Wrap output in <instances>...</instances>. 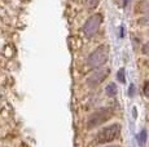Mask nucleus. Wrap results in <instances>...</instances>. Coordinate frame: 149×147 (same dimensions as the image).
Wrapping results in <instances>:
<instances>
[{
  "mask_svg": "<svg viewBox=\"0 0 149 147\" xmlns=\"http://www.w3.org/2000/svg\"><path fill=\"white\" fill-rule=\"evenodd\" d=\"M122 126L118 123H113L110 125H107L105 128L100 129V132L96 133L93 142L95 145H108L110 142H114L121 135Z\"/></svg>",
  "mask_w": 149,
  "mask_h": 147,
  "instance_id": "f257e3e1",
  "label": "nucleus"
},
{
  "mask_svg": "<svg viewBox=\"0 0 149 147\" xmlns=\"http://www.w3.org/2000/svg\"><path fill=\"white\" fill-rule=\"evenodd\" d=\"M109 59V47L107 44H102L100 47H97L93 52H91V54L87 58V66L92 70L104 67V65L108 62Z\"/></svg>",
  "mask_w": 149,
  "mask_h": 147,
  "instance_id": "f03ea898",
  "label": "nucleus"
},
{
  "mask_svg": "<svg viewBox=\"0 0 149 147\" xmlns=\"http://www.w3.org/2000/svg\"><path fill=\"white\" fill-rule=\"evenodd\" d=\"M111 117H113V110L110 107L97 109L87 119V129H95L100 125H104Z\"/></svg>",
  "mask_w": 149,
  "mask_h": 147,
  "instance_id": "7ed1b4c3",
  "label": "nucleus"
},
{
  "mask_svg": "<svg viewBox=\"0 0 149 147\" xmlns=\"http://www.w3.org/2000/svg\"><path fill=\"white\" fill-rule=\"evenodd\" d=\"M102 19H104V17H102L101 13H95V14H92L91 17H88V18L86 19L84 25H83V34H84L87 38L95 36L96 34L99 32L100 26H101V23H102Z\"/></svg>",
  "mask_w": 149,
  "mask_h": 147,
  "instance_id": "20e7f679",
  "label": "nucleus"
},
{
  "mask_svg": "<svg viewBox=\"0 0 149 147\" xmlns=\"http://www.w3.org/2000/svg\"><path fill=\"white\" fill-rule=\"evenodd\" d=\"M109 74H110V70H109L108 67L96 69L95 71L87 78V84L91 87V88H95V87L100 85L101 83H104V80H107Z\"/></svg>",
  "mask_w": 149,
  "mask_h": 147,
  "instance_id": "39448f33",
  "label": "nucleus"
},
{
  "mask_svg": "<svg viewBox=\"0 0 149 147\" xmlns=\"http://www.w3.org/2000/svg\"><path fill=\"white\" fill-rule=\"evenodd\" d=\"M105 93H107L108 97H116L117 93H118V89H117V85L114 83H110L107 85L105 88Z\"/></svg>",
  "mask_w": 149,
  "mask_h": 147,
  "instance_id": "423d86ee",
  "label": "nucleus"
},
{
  "mask_svg": "<svg viewBox=\"0 0 149 147\" xmlns=\"http://www.w3.org/2000/svg\"><path fill=\"white\" fill-rule=\"evenodd\" d=\"M137 141H139V145L140 146H144L145 142H147V132H145V131L140 132V134L137 135Z\"/></svg>",
  "mask_w": 149,
  "mask_h": 147,
  "instance_id": "0eeeda50",
  "label": "nucleus"
},
{
  "mask_svg": "<svg viewBox=\"0 0 149 147\" xmlns=\"http://www.w3.org/2000/svg\"><path fill=\"white\" fill-rule=\"evenodd\" d=\"M99 4H100V0H86V5H87L88 9H95Z\"/></svg>",
  "mask_w": 149,
  "mask_h": 147,
  "instance_id": "6e6552de",
  "label": "nucleus"
},
{
  "mask_svg": "<svg viewBox=\"0 0 149 147\" xmlns=\"http://www.w3.org/2000/svg\"><path fill=\"white\" fill-rule=\"evenodd\" d=\"M117 79H118L121 83H125L126 81V75H125V69H121L117 74Z\"/></svg>",
  "mask_w": 149,
  "mask_h": 147,
  "instance_id": "1a4fd4ad",
  "label": "nucleus"
},
{
  "mask_svg": "<svg viewBox=\"0 0 149 147\" xmlns=\"http://www.w3.org/2000/svg\"><path fill=\"white\" fill-rule=\"evenodd\" d=\"M143 93H144L145 97L149 98V80H148V81H145L144 88H143Z\"/></svg>",
  "mask_w": 149,
  "mask_h": 147,
  "instance_id": "9d476101",
  "label": "nucleus"
},
{
  "mask_svg": "<svg viewBox=\"0 0 149 147\" xmlns=\"http://www.w3.org/2000/svg\"><path fill=\"white\" fill-rule=\"evenodd\" d=\"M143 53H144L145 56H149V43H147L143 47Z\"/></svg>",
  "mask_w": 149,
  "mask_h": 147,
  "instance_id": "9b49d317",
  "label": "nucleus"
},
{
  "mask_svg": "<svg viewBox=\"0 0 149 147\" xmlns=\"http://www.w3.org/2000/svg\"><path fill=\"white\" fill-rule=\"evenodd\" d=\"M134 94V85H131L130 87V95H132Z\"/></svg>",
  "mask_w": 149,
  "mask_h": 147,
  "instance_id": "f8f14e48",
  "label": "nucleus"
},
{
  "mask_svg": "<svg viewBox=\"0 0 149 147\" xmlns=\"http://www.w3.org/2000/svg\"><path fill=\"white\" fill-rule=\"evenodd\" d=\"M128 4V0H123V5H125V7H126V5H127Z\"/></svg>",
  "mask_w": 149,
  "mask_h": 147,
  "instance_id": "ddd939ff",
  "label": "nucleus"
},
{
  "mask_svg": "<svg viewBox=\"0 0 149 147\" xmlns=\"http://www.w3.org/2000/svg\"><path fill=\"white\" fill-rule=\"evenodd\" d=\"M105 147H121V146H118V145H110V146H105Z\"/></svg>",
  "mask_w": 149,
  "mask_h": 147,
  "instance_id": "4468645a",
  "label": "nucleus"
}]
</instances>
